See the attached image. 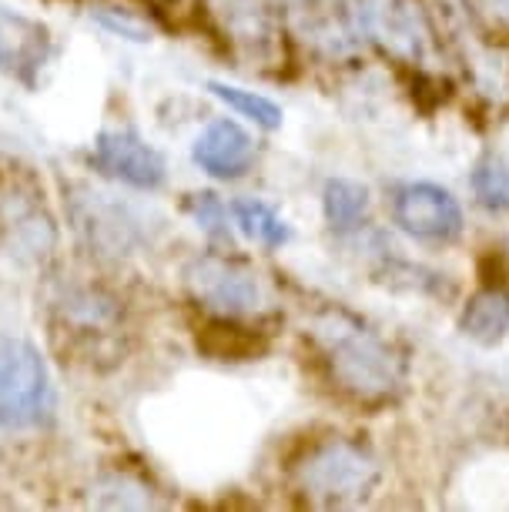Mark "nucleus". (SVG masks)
<instances>
[{
  "mask_svg": "<svg viewBox=\"0 0 509 512\" xmlns=\"http://www.w3.org/2000/svg\"><path fill=\"white\" fill-rule=\"evenodd\" d=\"M0 245L21 262H44L57 248L54 218L27 185L0 188Z\"/></svg>",
  "mask_w": 509,
  "mask_h": 512,
  "instance_id": "nucleus-8",
  "label": "nucleus"
},
{
  "mask_svg": "<svg viewBox=\"0 0 509 512\" xmlns=\"http://www.w3.org/2000/svg\"><path fill=\"white\" fill-rule=\"evenodd\" d=\"M47 54H51L47 27L0 4V71L31 84V77L47 64Z\"/></svg>",
  "mask_w": 509,
  "mask_h": 512,
  "instance_id": "nucleus-13",
  "label": "nucleus"
},
{
  "mask_svg": "<svg viewBox=\"0 0 509 512\" xmlns=\"http://www.w3.org/2000/svg\"><path fill=\"white\" fill-rule=\"evenodd\" d=\"M185 285L191 298L222 318L252 315L262 305L258 275L248 272L242 262L225 255H201L185 268Z\"/></svg>",
  "mask_w": 509,
  "mask_h": 512,
  "instance_id": "nucleus-5",
  "label": "nucleus"
},
{
  "mask_svg": "<svg viewBox=\"0 0 509 512\" xmlns=\"http://www.w3.org/2000/svg\"><path fill=\"white\" fill-rule=\"evenodd\" d=\"M382 482V466L369 449L332 439L312 449L299 466V486L319 506H359Z\"/></svg>",
  "mask_w": 509,
  "mask_h": 512,
  "instance_id": "nucleus-3",
  "label": "nucleus"
},
{
  "mask_svg": "<svg viewBox=\"0 0 509 512\" xmlns=\"http://www.w3.org/2000/svg\"><path fill=\"white\" fill-rule=\"evenodd\" d=\"M211 14L218 17L222 31L232 44L252 61H268L278 47L282 27V0H208Z\"/></svg>",
  "mask_w": 509,
  "mask_h": 512,
  "instance_id": "nucleus-11",
  "label": "nucleus"
},
{
  "mask_svg": "<svg viewBox=\"0 0 509 512\" xmlns=\"http://www.w3.org/2000/svg\"><path fill=\"white\" fill-rule=\"evenodd\" d=\"M232 218H235L238 231H242L248 241H255V245H262L268 251L282 248L285 241L292 238V231H288V221L278 215L272 205H265V201H258V198L235 201V205H232Z\"/></svg>",
  "mask_w": 509,
  "mask_h": 512,
  "instance_id": "nucleus-16",
  "label": "nucleus"
},
{
  "mask_svg": "<svg viewBox=\"0 0 509 512\" xmlns=\"http://www.w3.org/2000/svg\"><path fill=\"white\" fill-rule=\"evenodd\" d=\"M479 7L489 14V17H496V21H509V0H476Z\"/></svg>",
  "mask_w": 509,
  "mask_h": 512,
  "instance_id": "nucleus-21",
  "label": "nucleus"
},
{
  "mask_svg": "<svg viewBox=\"0 0 509 512\" xmlns=\"http://www.w3.org/2000/svg\"><path fill=\"white\" fill-rule=\"evenodd\" d=\"M191 218L198 221V228L211 238H228V208L218 201L211 191H201V195H191L188 201Z\"/></svg>",
  "mask_w": 509,
  "mask_h": 512,
  "instance_id": "nucleus-20",
  "label": "nucleus"
},
{
  "mask_svg": "<svg viewBox=\"0 0 509 512\" xmlns=\"http://www.w3.org/2000/svg\"><path fill=\"white\" fill-rule=\"evenodd\" d=\"M54 335L94 362L121 342V302L98 285H71L51 302Z\"/></svg>",
  "mask_w": 509,
  "mask_h": 512,
  "instance_id": "nucleus-4",
  "label": "nucleus"
},
{
  "mask_svg": "<svg viewBox=\"0 0 509 512\" xmlns=\"http://www.w3.org/2000/svg\"><path fill=\"white\" fill-rule=\"evenodd\" d=\"M315 338L325 352L332 379L355 399H389L406 382V359L392 349L389 338L372 332L359 318L345 312L322 315L315 325Z\"/></svg>",
  "mask_w": 509,
  "mask_h": 512,
  "instance_id": "nucleus-1",
  "label": "nucleus"
},
{
  "mask_svg": "<svg viewBox=\"0 0 509 512\" xmlns=\"http://www.w3.org/2000/svg\"><path fill=\"white\" fill-rule=\"evenodd\" d=\"M71 221L74 231L101 255H124L148 235L138 208L91 188H84L78 191V198H71Z\"/></svg>",
  "mask_w": 509,
  "mask_h": 512,
  "instance_id": "nucleus-7",
  "label": "nucleus"
},
{
  "mask_svg": "<svg viewBox=\"0 0 509 512\" xmlns=\"http://www.w3.org/2000/svg\"><path fill=\"white\" fill-rule=\"evenodd\" d=\"M208 91L215 94L218 101H225L235 114H242V118L255 121L262 131H278V128H282V108H278L272 98H265V94L235 88V84H222V81H208Z\"/></svg>",
  "mask_w": 509,
  "mask_h": 512,
  "instance_id": "nucleus-18",
  "label": "nucleus"
},
{
  "mask_svg": "<svg viewBox=\"0 0 509 512\" xmlns=\"http://www.w3.org/2000/svg\"><path fill=\"white\" fill-rule=\"evenodd\" d=\"M288 21L322 54L342 57L369 41L359 0H282Z\"/></svg>",
  "mask_w": 509,
  "mask_h": 512,
  "instance_id": "nucleus-6",
  "label": "nucleus"
},
{
  "mask_svg": "<svg viewBox=\"0 0 509 512\" xmlns=\"http://www.w3.org/2000/svg\"><path fill=\"white\" fill-rule=\"evenodd\" d=\"M57 412V389L31 342L0 335V429H41Z\"/></svg>",
  "mask_w": 509,
  "mask_h": 512,
  "instance_id": "nucleus-2",
  "label": "nucleus"
},
{
  "mask_svg": "<svg viewBox=\"0 0 509 512\" xmlns=\"http://www.w3.org/2000/svg\"><path fill=\"white\" fill-rule=\"evenodd\" d=\"M191 158H195V164L205 171V175L235 181L252 171L255 141L238 121L218 118L195 138V144H191Z\"/></svg>",
  "mask_w": 509,
  "mask_h": 512,
  "instance_id": "nucleus-12",
  "label": "nucleus"
},
{
  "mask_svg": "<svg viewBox=\"0 0 509 512\" xmlns=\"http://www.w3.org/2000/svg\"><path fill=\"white\" fill-rule=\"evenodd\" d=\"M359 7L369 37H376L399 57H422L426 27L409 0H359Z\"/></svg>",
  "mask_w": 509,
  "mask_h": 512,
  "instance_id": "nucleus-14",
  "label": "nucleus"
},
{
  "mask_svg": "<svg viewBox=\"0 0 509 512\" xmlns=\"http://www.w3.org/2000/svg\"><path fill=\"white\" fill-rule=\"evenodd\" d=\"M91 164L101 175H108L138 191H155L165 185V178H168L165 154L128 128L101 131L98 138H94Z\"/></svg>",
  "mask_w": 509,
  "mask_h": 512,
  "instance_id": "nucleus-9",
  "label": "nucleus"
},
{
  "mask_svg": "<svg viewBox=\"0 0 509 512\" xmlns=\"http://www.w3.org/2000/svg\"><path fill=\"white\" fill-rule=\"evenodd\" d=\"M473 191L486 211H509V164L486 158L473 171Z\"/></svg>",
  "mask_w": 509,
  "mask_h": 512,
  "instance_id": "nucleus-19",
  "label": "nucleus"
},
{
  "mask_svg": "<svg viewBox=\"0 0 509 512\" xmlns=\"http://www.w3.org/2000/svg\"><path fill=\"white\" fill-rule=\"evenodd\" d=\"M322 208H325V221L332 225V231H352L369 215V191L366 185H359V181L332 178L322 191Z\"/></svg>",
  "mask_w": 509,
  "mask_h": 512,
  "instance_id": "nucleus-17",
  "label": "nucleus"
},
{
  "mask_svg": "<svg viewBox=\"0 0 509 512\" xmlns=\"http://www.w3.org/2000/svg\"><path fill=\"white\" fill-rule=\"evenodd\" d=\"M392 218L406 235L419 241H453L463 231V208L453 191L429 181L402 185L392 198Z\"/></svg>",
  "mask_w": 509,
  "mask_h": 512,
  "instance_id": "nucleus-10",
  "label": "nucleus"
},
{
  "mask_svg": "<svg viewBox=\"0 0 509 512\" xmlns=\"http://www.w3.org/2000/svg\"><path fill=\"white\" fill-rule=\"evenodd\" d=\"M459 328L479 345L503 342L509 332V292L506 288H483L466 302L459 315Z\"/></svg>",
  "mask_w": 509,
  "mask_h": 512,
  "instance_id": "nucleus-15",
  "label": "nucleus"
}]
</instances>
